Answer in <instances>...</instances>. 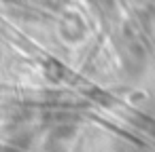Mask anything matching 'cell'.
Listing matches in <instances>:
<instances>
[{"mask_svg": "<svg viewBox=\"0 0 155 152\" xmlns=\"http://www.w3.org/2000/svg\"><path fill=\"white\" fill-rule=\"evenodd\" d=\"M36 2L43 5V7H53V9H58V7L64 5V0H36Z\"/></svg>", "mask_w": 155, "mask_h": 152, "instance_id": "cell-1", "label": "cell"}]
</instances>
